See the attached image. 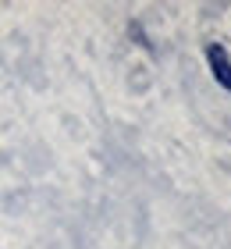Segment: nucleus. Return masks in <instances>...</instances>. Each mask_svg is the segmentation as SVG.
<instances>
[{
    "label": "nucleus",
    "instance_id": "obj_1",
    "mask_svg": "<svg viewBox=\"0 0 231 249\" xmlns=\"http://www.w3.org/2000/svg\"><path fill=\"white\" fill-rule=\"evenodd\" d=\"M206 61H210V71H213L217 82H221L224 89H231V64H228L224 47H206Z\"/></svg>",
    "mask_w": 231,
    "mask_h": 249
}]
</instances>
